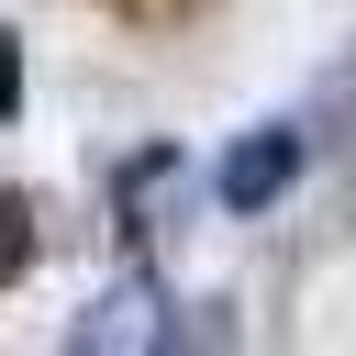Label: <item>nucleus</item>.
<instances>
[{"mask_svg":"<svg viewBox=\"0 0 356 356\" xmlns=\"http://www.w3.org/2000/svg\"><path fill=\"white\" fill-rule=\"evenodd\" d=\"M289 178H300V122H256V134H234V156L211 167L222 211H267Z\"/></svg>","mask_w":356,"mask_h":356,"instance_id":"obj_1","label":"nucleus"},{"mask_svg":"<svg viewBox=\"0 0 356 356\" xmlns=\"http://www.w3.org/2000/svg\"><path fill=\"white\" fill-rule=\"evenodd\" d=\"M78 356H111V345H167V300H156V278H122L78 334H67Z\"/></svg>","mask_w":356,"mask_h":356,"instance_id":"obj_2","label":"nucleus"},{"mask_svg":"<svg viewBox=\"0 0 356 356\" xmlns=\"http://www.w3.org/2000/svg\"><path fill=\"white\" fill-rule=\"evenodd\" d=\"M22 267H33V200H22V189H0V289H11Z\"/></svg>","mask_w":356,"mask_h":356,"instance_id":"obj_3","label":"nucleus"},{"mask_svg":"<svg viewBox=\"0 0 356 356\" xmlns=\"http://www.w3.org/2000/svg\"><path fill=\"white\" fill-rule=\"evenodd\" d=\"M11 111H22V33L0 22V122H11Z\"/></svg>","mask_w":356,"mask_h":356,"instance_id":"obj_4","label":"nucleus"}]
</instances>
